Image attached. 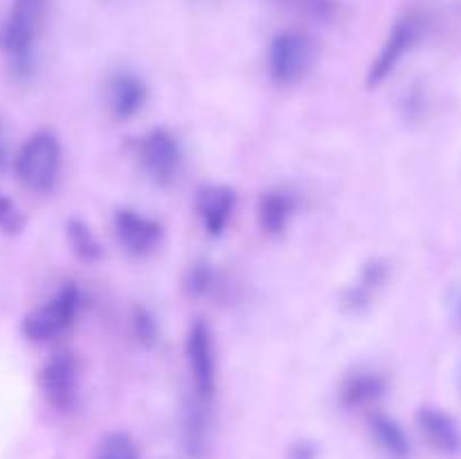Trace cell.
I'll use <instances>...</instances> for the list:
<instances>
[{
  "mask_svg": "<svg viewBox=\"0 0 461 459\" xmlns=\"http://www.w3.org/2000/svg\"><path fill=\"white\" fill-rule=\"evenodd\" d=\"M61 174V144L50 130H39L16 156V176L32 192H50Z\"/></svg>",
  "mask_w": 461,
  "mask_h": 459,
  "instance_id": "6da1fadb",
  "label": "cell"
},
{
  "mask_svg": "<svg viewBox=\"0 0 461 459\" xmlns=\"http://www.w3.org/2000/svg\"><path fill=\"white\" fill-rule=\"evenodd\" d=\"M187 364L192 374L194 405L198 408H210L216 392V356L214 340L203 320L192 324L187 336Z\"/></svg>",
  "mask_w": 461,
  "mask_h": 459,
  "instance_id": "7a4b0ae2",
  "label": "cell"
},
{
  "mask_svg": "<svg viewBox=\"0 0 461 459\" xmlns=\"http://www.w3.org/2000/svg\"><path fill=\"white\" fill-rule=\"evenodd\" d=\"M79 291L72 284H66L48 304L30 313L23 322V331L30 340L43 342L50 338H57L75 322L77 310H79Z\"/></svg>",
  "mask_w": 461,
  "mask_h": 459,
  "instance_id": "3957f363",
  "label": "cell"
},
{
  "mask_svg": "<svg viewBox=\"0 0 461 459\" xmlns=\"http://www.w3.org/2000/svg\"><path fill=\"white\" fill-rule=\"evenodd\" d=\"M313 58V40L300 32H286L270 45V75L279 84H297L309 75Z\"/></svg>",
  "mask_w": 461,
  "mask_h": 459,
  "instance_id": "277c9868",
  "label": "cell"
},
{
  "mask_svg": "<svg viewBox=\"0 0 461 459\" xmlns=\"http://www.w3.org/2000/svg\"><path fill=\"white\" fill-rule=\"evenodd\" d=\"M45 0H14L12 14L3 32V45L18 66H25L30 50L39 36Z\"/></svg>",
  "mask_w": 461,
  "mask_h": 459,
  "instance_id": "5b68a950",
  "label": "cell"
},
{
  "mask_svg": "<svg viewBox=\"0 0 461 459\" xmlns=\"http://www.w3.org/2000/svg\"><path fill=\"white\" fill-rule=\"evenodd\" d=\"M140 160L156 183L167 184L180 171V147L174 135L165 129H156L140 144Z\"/></svg>",
  "mask_w": 461,
  "mask_h": 459,
  "instance_id": "8992f818",
  "label": "cell"
},
{
  "mask_svg": "<svg viewBox=\"0 0 461 459\" xmlns=\"http://www.w3.org/2000/svg\"><path fill=\"white\" fill-rule=\"evenodd\" d=\"M79 367L72 354H57L41 372V387L50 403L59 410H70L77 400Z\"/></svg>",
  "mask_w": 461,
  "mask_h": 459,
  "instance_id": "52a82bcc",
  "label": "cell"
},
{
  "mask_svg": "<svg viewBox=\"0 0 461 459\" xmlns=\"http://www.w3.org/2000/svg\"><path fill=\"white\" fill-rule=\"evenodd\" d=\"M115 237L126 252L131 255H149L160 243L162 228L158 220L138 214L133 210H120L115 214Z\"/></svg>",
  "mask_w": 461,
  "mask_h": 459,
  "instance_id": "ba28073f",
  "label": "cell"
},
{
  "mask_svg": "<svg viewBox=\"0 0 461 459\" xmlns=\"http://www.w3.org/2000/svg\"><path fill=\"white\" fill-rule=\"evenodd\" d=\"M417 36H419L417 18L408 16V18H403V21L396 22L394 30H392V34H390V39H387V43L383 45L381 54H378L376 61H374V66H372V70H369L367 84L376 86V84H381V81H385L387 76H390V72L399 66V61L403 58V54L412 48L414 40H417Z\"/></svg>",
  "mask_w": 461,
  "mask_h": 459,
  "instance_id": "9c48e42d",
  "label": "cell"
},
{
  "mask_svg": "<svg viewBox=\"0 0 461 459\" xmlns=\"http://www.w3.org/2000/svg\"><path fill=\"white\" fill-rule=\"evenodd\" d=\"M147 104V86L140 76L120 72L108 81V106L120 120L138 115Z\"/></svg>",
  "mask_w": 461,
  "mask_h": 459,
  "instance_id": "30bf717a",
  "label": "cell"
},
{
  "mask_svg": "<svg viewBox=\"0 0 461 459\" xmlns=\"http://www.w3.org/2000/svg\"><path fill=\"white\" fill-rule=\"evenodd\" d=\"M196 210L207 232L221 234L228 225L230 216H232L234 192L228 187H221V184L201 189L196 198Z\"/></svg>",
  "mask_w": 461,
  "mask_h": 459,
  "instance_id": "8fae6325",
  "label": "cell"
},
{
  "mask_svg": "<svg viewBox=\"0 0 461 459\" xmlns=\"http://www.w3.org/2000/svg\"><path fill=\"white\" fill-rule=\"evenodd\" d=\"M419 426H421L423 435L430 441L435 448L444 450V453H455L461 446V436L457 426L453 423V418L446 417L444 412H437V410H421L419 412Z\"/></svg>",
  "mask_w": 461,
  "mask_h": 459,
  "instance_id": "7c38bea8",
  "label": "cell"
},
{
  "mask_svg": "<svg viewBox=\"0 0 461 459\" xmlns=\"http://www.w3.org/2000/svg\"><path fill=\"white\" fill-rule=\"evenodd\" d=\"M293 210H295V201L291 194L286 192H268L259 201V225L264 232L279 234L286 230L288 220H291Z\"/></svg>",
  "mask_w": 461,
  "mask_h": 459,
  "instance_id": "4fadbf2b",
  "label": "cell"
},
{
  "mask_svg": "<svg viewBox=\"0 0 461 459\" xmlns=\"http://www.w3.org/2000/svg\"><path fill=\"white\" fill-rule=\"evenodd\" d=\"M385 392V381L378 374H356L342 385V400L349 408H363Z\"/></svg>",
  "mask_w": 461,
  "mask_h": 459,
  "instance_id": "5bb4252c",
  "label": "cell"
},
{
  "mask_svg": "<svg viewBox=\"0 0 461 459\" xmlns=\"http://www.w3.org/2000/svg\"><path fill=\"white\" fill-rule=\"evenodd\" d=\"M383 282H385V266L374 261V264H369L367 268L360 273L358 284H356L349 291V295H347V306L354 310L363 309L365 304H369V300H372L374 292L381 288Z\"/></svg>",
  "mask_w": 461,
  "mask_h": 459,
  "instance_id": "9a60e30c",
  "label": "cell"
},
{
  "mask_svg": "<svg viewBox=\"0 0 461 459\" xmlns=\"http://www.w3.org/2000/svg\"><path fill=\"white\" fill-rule=\"evenodd\" d=\"M372 432L376 436L378 444L392 454V457H405L410 450L408 439H405V432L401 430L399 423L392 421L390 417H383V414H376L372 418Z\"/></svg>",
  "mask_w": 461,
  "mask_h": 459,
  "instance_id": "2e32d148",
  "label": "cell"
},
{
  "mask_svg": "<svg viewBox=\"0 0 461 459\" xmlns=\"http://www.w3.org/2000/svg\"><path fill=\"white\" fill-rule=\"evenodd\" d=\"M97 459H140L138 446L124 432H113L99 444Z\"/></svg>",
  "mask_w": 461,
  "mask_h": 459,
  "instance_id": "e0dca14e",
  "label": "cell"
},
{
  "mask_svg": "<svg viewBox=\"0 0 461 459\" xmlns=\"http://www.w3.org/2000/svg\"><path fill=\"white\" fill-rule=\"evenodd\" d=\"M68 237H70L72 248H75V252L81 259L93 261L102 255V248H99L97 238L93 237L88 225L81 223V220H72V223L68 225Z\"/></svg>",
  "mask_w": 461,
  "mask_h": 459,
  "instance_id": "ac0fdd59",
  "label": "cell"
},
{
  "mask_svg": "<svg viewBox=\"0 0 461 459\" xmlns=\"http://www.w3.org/2000/svg\"><path fill=\"white\" fill-rule=\"evenodd\" d=\"M187 286L194 295H205V292H210L214 288V273L207 266H196L189 273Z\"/></svg>",
  "mask_w": 461,
  "mask_h": 459,
  "instance_id": "d6986e66",
  "label": "cell"
},
{
  "mask_svg": "<svg viewBox=\"0 0 461 459\" xmlns=\"http://www.w3.org/2000/svg\"><path fill=\"white\" fill-rule=\"evenodd\" d=\"M0 228L7 230V232H16L21 228V214L12 205V201L5 198L3 194H0Z\"/></svg>",
  "mask_w": 461,
  "mask_h": 459,
  "instance_id": "ffe728a7",
  "label": "cell"
},
{
  "mask_svg": "<svg viewBox=\"0 0 461 459\" xmlns=\"http://www.w3.org/2000/svg\"><path fill=\"white\" fill-rule=\"evenodd\" d=\"M138 333L142 340H153L156 338V327H153L151 318H147L144 313L138 315Z\"/></svg>",
  "mask_w": 461,
  "mask_h": 459,
  "instance_id": "44dd1931",
  "label": "cell"
},
{
  "mask_svg": "<svg viewBox=\"0 0 461 459\" xmlns=\"http://www.w3.org/2000/svg\"><path fill=\"white\" fill-rule=\"evenodd\" d=\"M5 165V142H3V133H0V169Z\"/></svg>",
  "mask_w": 461,
  "mask_h": 459,
  "instance_id": "7402d4cb",
  "label": "cell"
}]
</instances>
